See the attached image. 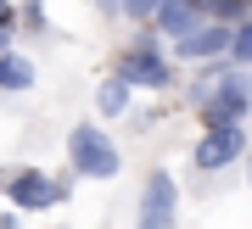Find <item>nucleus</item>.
I'll return each instance as SVG.
<instances>
[{
  "mask_svg": "<svg viewBox=\"0 0 252 229\" xmlns=\"http://www.w3.org/2000/svg\"><path fill=\"white\" fill-rule=\"evenodd\" d=\"M67 196V185H56V179H45V173H17L11 179V201H17L23 212H39V207H51V201H62Z\"/></svg>",
  "mask_w": 252,
  "mask_h": 229,
  "instance_id": "0eeeda50",
  "label": "nucleus"
},
{
  "mask_svg": "<svg viewBox=\"0 0 252 229\" xmlns=\"http://www.w3.org/2000/svg\"><path fill=\"white\" fill-rule=\"evenodd\" d=\"M247 173H252V162H247Z\"/></svg>",
  "mask_w": 252,
  "mask_h": 229,
  "instance_id": "f3484780",
  "label": "nucleus"
},
{
  "mask_svg": "<svg viewBox=\"0 0 252 229\" xmlns=\"http://www.w3.org/2000/svg\"><path fill=\"white\" fill-rule=\"evenodd\" d=\"M202 123H241V117L252 112V79L235 62H224V56H213L207 62V79H202Z\"/></svg>",
  "mask_w": 252,
  "mask_h": 229,
  "instance_id": "f257e3e1",
  "label": "nucleus"
},
{
  "mask_svg": "<svg viewBox=\"0 0 252 229\" xmlns=\"http://www.w3.org/2000/svg\"><path fill=\"white\" fill-rule=\"evenodd\" d=\"M124 79L129 84H146V89H168L174 84V67L168 62H162V56L152 51V39H135V45H129V56H124Z\"/></svg>",
  "mask_w": 252,
  "mask_h": 229,
  "instance_id": "20e7f679",
  "label": "nucleus"
},
{
  "mask_svg": "<svg viewBox=\"0 0 252 229\" xmlns=\"http://www.w3.org/2000/svg\"><path fill=\"white\" fill-rule=\"evenodd\" d=\"M207 11H213V17H224V23H235L241 17V6H252V0H202Z\"/></svg>",
  "mask_w": 252,
  "mask_h": 229,
  "instance_id": "9b49d317",
  "label": "nucleus"
},
{
  "mask_svg": "<svg viewBox=\"0 0 252 229\" xmlns=\"http://www.w3.org/2000/svg\"><path fill=\"white\" fill-rule=\"evenodd\" d=\"M235 62H252V23H235Z\"/></svg>",
  "mask_w": 252,
  "mask_h": 229,
  "instance_id": "f8f14e48",
  "label": "nucleus"
},
{
  "mask_svg": "<svg viewBox=\"0 0 252 229\" xmlns=\"http://www.w3.org/2000/svg\"><path fill=\"white\" fill-rule=\"evenodd\" d=\"M241 123H213V129H207L202 134V145H196V168H202V173H213V168H224V162H235V157H241Z\"/></svg>",
  "mask_w": 252,
  "mask_h": 229,
  "instance_id": "423d86ee",
  "label": "nucleus"
},
{
  "mask_svg": "<svg viewBox=\"0 0 252 229\" xmlns=\"http://www.w3.org/2000/svg\"><path fill=\"white\" fill-rule=\"evenodd\" d=\"M202 23H207V6H202V0H162V6H157V28L168 39H185L190 28H202Z\"/></svg>",
  "mask_w": 252,
  "mask_h": 229,
  "instance_id": "6e6552de",
  "label": "nucleus"
},
{
  "mask_svg": "<svg viewBox=\"0 0 252 229\" xmlns=\"http://www.w3.org/2000/svg\"><path fill=\"white\" fill-rule=\"evenodd\" d=\"M23 17H28V28H45V6H39V0H28V11H23Z\"/></svg>",
  "mask_w": 252,
  "mask_h": 229,
  "instance_id": "4468645a",
  "label": "nucleus"
},
{
  "mask_svg": "<svg viewBox=\"0 0 252 229\" xmlns=\"http://www.w3.org/2000/svg\"><path fill=\"white\" fill-rule=\"evenodd\" d=\"M28 84H34V67H28L23 56L0 51V89H28Z\"/></svg>",
  "mask_w": 252,
  "mask_h": 229,
  "instance_id": "1a4fd4ad",
  "label": "nucleus"
},
{
  "mask_svg": "<svg viewBox=\"0 0 252 229\" xmlns=\"http://www.w3.org/2000/svg\"><path fill=\"white\" fill-rule=\"evenodd\" d=\"M6 39H11V23H6V28H0V51H6Z\"/></svg>",
  "mask_w": 252,
  "mask_h": 229,
  "instance_id": "dca6fc26",
  "label": "nucleus"
},
{
  "mask_svg": "<svg viewBox=\"0 0 252 229\" xmlns=\"http://www.w3.org/2000/svg\"><path fill=\"white\" fill-rule=\"evenodd\" d=\"M124 106H129V79L118 73V79H107V84H101V112H107V117H118Z\"/></svg>",
  "mask_w": 252,
  "mask_h": 229,
  "instance_id": "9d476101",
  "label": "nucleus"
},
{
  "mask_svg": "<svg viewBox=\"0 0 252 229\" xmlns=\"http://www.w3.org/2000/svg\"><path fill=\"white\" fill-rule=\"evenodd\" d=\"M6 23H17V11H11V0H0V28Z\"/></svg>",
  "mask_w": 252,
  "mask_h": 229,
  "instance_id": "2eb2a0df",
  "label": "nucleus"
},
{
  "mask_svg": "<svg viewBox=\"0 0 252 229\" xmlns=\"http://www.w3.org/2000/svg\"><path fill=\"white\" fill-rule=\"evenodd\" d=\"M157 6H162V0H124L129 17H157Z\"/></svg>",
  "mask_w": 252,
  "mask_h": 229,
  "instance_id": "ddd939ff",
  "label": "nucleus"
},
{
  "mask_svg": "<svg viewBox=\"0 0 252 229\" xmlns=\"http://www.w3.org/2000/svg\"><path fill=\"white\" fill-rule=\"evenodd\" d=\"M174 207H180L174 179L168 173H152V179H146V196H140V224L135 229H174Z\"/></svg>",
  "mask_w": 252,
  "mask_h": 229,
  "instance_id": "39448f33",
  "label": "nucleus"
},
{
  "mask_svg": "<svg viewBox=\"0 0 252 229\" xmlns=\"http://www.w3.org/2000/svg\"><path fill=\"white\" fill-rule=\"evenodd\" d=\"M67 157H73L79 173H90V179H112L118 173V145L95 123H79V129L67 134Z\"/></svg>",
  "mask_w": 252,
  "mask_h": 229,
  "instance_id": "f03ea898",
  "label": "nucleus"
},
{
  "mask_svg": "<svg viewBox=\"0 0 252 229\" xmlns=\"http://www.w3.org/2000/svg\"><path fill=\"white\" fill-rule=\"evenodd\" d=\"M230 51H235V23H224V17L174 39V56H185V62H213V56H230Z\"/></svg>",
  "mask_w": 252,
  "mask_h": 229,
  "instance_id": "7ed1b4c3",
  "label": "nucleus"
}]
</instances>
